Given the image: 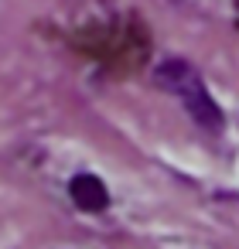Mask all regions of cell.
<instances>
[{
    "mask_svg": "<svg viewBox=\"0 0 239 249\" xmlns=\"http://www.w3.org/2000/svg\"><path fill=\"white\" fill-rule=\"evenodd\" d=\"M157 82L184 103V109H188V116H191L195 123H202L205 130H222V109H219L215 99L208 96L202 75H198L195 69H188L181 58L164 62V65L157 69Z\"/></svg>",
    "mask_w": 239,
    "mask_h": 249,
    "instance_id": "obj_1",
    "label": "cell"
},
{
    "mask_svg": "<svg viewBox=\"0 0 239 249\" xmlns=\"http://www.w3.org/2000/svg\"><path fill=\"white\" fill-rule=\"evenodd\" d=\"M69 195L82 212H103L110 205V191L96 174H75L72 184H69Z\"/></svg>",
    "mask_w": 239,
    "mask_h": 249,
    "instance_id": "obj_2",
    "label": "cell"
}]
</instances>
